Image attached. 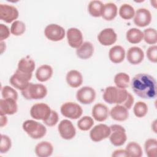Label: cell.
I'll list each match as a JSON object with an SVG mask.
<instances>
[{
	"mask_svg": "<svg viewBox=\"0 0 157 157\" xmlns=\"http://www.w3.org/2000/svg\"><path fill=\"white\" fill-rule=\"evenodd\" d=\"M131 86L133 92L142 99H155L156 96V81L148 74H136L132 78Z\"/></svg>",
	"mask_w": 157,
	"mask_h": 157,
	"instance_id": "cell-1",
	"label": "cell"
},
{
	"mask_svg": "<svg viewBox=\"0 0 157 157\" xmlns=\"http://www.w3.org/2000/svg\"><path fill=\"white\" fill-rule=\"evenodd\" d=\"M128 93L126 89L110 86L105 89L102 97L107 103L121 105L126 99Z\"/></svg>",
	"mask_w": 157,
	"mask_h": 157,
	"instance_id": "cell-2",
	"label": "cell"
},
{
	"mask_svg": "<svg viewBox=\"0 0 157 157\" xmlns=\"http://www.w3.org/2000/svg\"><path fill=\"white\" fill-rule=\"evenodd\" d=\"M22 128L29 137L34 139L42 138L47 132V129L44 125L33 120L24 121Z\"/></svg>",
	"mask_w": 157,
	"mask_h": 157,
	"instance_id": "cell-3",
	"label": "cell"
},
{
	"mask_svg": "<svg viewBox=\"0 0 157 157\" xmlns=\"http://www.w3.org/2000/svg\"><path fill=\"white\" fill-rule=\"evenodd\" d=\"M21 91L23 96L28 100L41 99L47 94L46 86L40 83H29L27 87Z\"/></svg>",
	"mask_w": 157,
	"mask_h": 157,
	"instance_id": "cell-4",
	"label": "cell"
},
{
	"mask_svg": "<svg viewBox=\"0 0 157 157\" xmlns=\"http://www.w3.org/2000/svg\"><path fill=\"white\" fill-rule=\"evenodd\" d=\"M32 75V73H25L17 69L15 73L10 77L9 82L14 88L22 91L29 85Z\"/></svg>",
	"mask_w": 157,
	"mask_h": 157,
	"instance_id": "cell-5",
	"label": "cell"
},
{
	"mask_svg": "<svg viewBox=\"0 0 157 157\" xmlns=\"http://www.w3.org/2000/svg\"><path fill=\"white\" fill-rule=\"evenodd\" d=\"M110 128L109 139L111 144L116 147L123 145L127 139L125 129L120 124H112L110 126Z\"/></svg>",
	"mask_w": 157,
	"mask_h": 157,
	"instance_id": "cell-6",
	"label": "cell"
},
{
	"mask_svg": "<svg viewBox=\"0 0 157 157\" xmlns=\"http://www.w3.org/2000/svg\"><path fill=\"white\" fill-rule=\"evenodd\" d=\"M60 111L64 117L72 120L80 118L83 113L82 107L73 102H66L63 104L61 106Z\"/></svg>",
	"mask_w": 157,
	"mask_h": 157,
	"instance_id": "cell-7",
	"label": "cell"
},
{
	"mask_svg": "<svg viewBox=\"0 0 157 157\" xmlns=\"http://www.w3.org/2000/svg\"><path fill=\"white\" fill-rule=\"evenodd\" d=\"M51 111L50 107L47 104L43 102L36 103L31 107L30 115L35 120L44 121L48 118Z\"/></svg>",
	"mask_w": 157,
	"mask_h": 157,
	"instance_id": "cell-8",
	"label": "cell"
},
{
	"mask_svg": "<svg viewBox=\"0 0 157 157\" xmlns=\"http://www.w3.org/2000/svg\"><path fill=\"white\" fill-rule=\"evenodd\" d=\"M44 34L50 40L53 42L60 41L65 36V30L59 25L50 24L45 27Z\"/></svg>",
	"mask_w": 157,
	"mask_h": 157,
	"instance_id": "cell-9",
	"label": "cell"
},
{
	"mask_svg": "<svg viewBox=\"0 0 157 157\" xmlns=\"http://www.w3.org/2000/svg\"><path fill=\"white\" fill-rule=\"evenodd\" d=\"M110 128L105 124H99L94 126L90 132L91 139L95 142H100L109 137Z\"/></svg>",
	"mask_w": 157,
	"mask_h": 157,
	"instance_id": "cell-10",
	"label": "cell"
},
{
	"mask_svg": "<svg viewBox=\"0 0 157 157\" xmlns=\"http://www.w3.org/2000/svg\"><path fill=\"white\" fill-rule=\"evenodd\" d=\"M18 9L13 6L0 4V18L7 23H10L18 17Z\"/></svg>",
	"mask_w": 157,
	"mask_h": 157,
	"instance_id": "cell-11",
	"label": "cell"
},
{
	"mask_svg": "<svg viewBox=\"0 0 157 157\" xmlns=\"http://www.w3.org/2000/svg\"><path fill=\"white\" fill-rule=\"evenodd\" d=\"M76 98L83 104H91L96 98V91L92 87L83 86L77 91Z\"/></svg>",
	"mask_w": 157,
	"mask_h": 157,
	"instance_id": "cell-12",
	"label": "cell"
},
{
	"mask_svg": "<svg viewBox=\"0 0 157 157\" xmlns=\"http://www.w3.org/2000/svg\"><path fill=\"white\" fill-rule=\"evenodd\" d=\"M58 130L60 136L65 140H71L73 139L76 134V130L72 123L66 119L60 121Z\"/></svg>",
	"mask_w": 157,
	"mask_h": 157,
	"instance_id": "cell-13",
	"label": "cell"
},
{
	"mask_svg": "<svg viewBox=\"0 0 157 157\" xmlns=\"http://www.w3.org/2000/svg\"><path fill=\"white\" fill-rule=\"evenodd\" d=\"M66 36L67 42L72 48H77L83 44V34L78 28H71L68 29Z\"/></svg>",
	"mask_w": 157,
	"mask_h": 157,
	"instance_id": "cell-14",
	"label": "cell"
},
{
	"mask_svg": "<svg viewBox=\"0 0 157 157\" xmlns=\"http://www.w3.org/2000/svg\"><path fill=\"white\" fill-rule=\"evenodd\" d=\"M151 21V14L150 12L145 8H140L135 12L134 22L139 27H145L148 25Z\"/></svg>",
	"mask_w": 157,
	"mask_h": 157,
	"instance_id": "cell-15",
	"label": "cell"
},
{
	"mask_svg": "<svg viewBox=\"0 0 157 157\" xmlns=\"http://www.w3.org/2000/svg\"><path fill=\"white\" fill-rule=\"evenodd\" d=\"M117 39V35L113 29L107 28L102 29L98 35V40L99 43L104 46H109L113 44Z\"/></svg>",
	"mask_w": 157,
	"mask_h": 157,
	"instance_id": "cell-16",
	"label": "cell"
},
{
	"mask_svg": "<svg viewBox=\"0 0 157 157\" xmlns=\"http://www.w3.org/2000/svg\"><path fill=\"white\" fill-rule=\"evenodd\" d=\"M17 101L12 99H1L0 100V115H13L17 112Z\"/></svg>",
	"mask_w": 157,
	"mask_h": 157,
	"instance_id": "cell-17",
	"label": "cell"
},
{
	"mask_svg": "<svg viewBox=\"0 0 157 157\" xmlns=\"http://www.w3.org/2000/svg\"><path fill=\"white\" fill-rule=\"evenodd\" d=\"M126 58L129 63L134 65L139 64L144 58V51L139 47H131L128 50Z\"/></svg>",
	"mask_w": 157,
	"mask_h": 157,
	"instance_id": "cell-18",
	"label": "cell"
},
{
	"mask_svg": "<svg viewBox=\"0 0 157 157\" xmlns=\"http://www.w3.org/2000/svg\"><path fill=\"white\" fill-rule=\"evenodd\" d=\"M92 116L93 118L99 122L105 121L109 116L108 107L102 103L96 104L92 109Z\"/></svg>",
	"mask_w": 157,
	"mask_h": 157,
	"instance_id": "cell-19",
	"label": "cell"
},
{
	"mask_svg": "<svg viewBox=\"0 0 157 157\" xmlns=\"http://www.w3.org/2000/svg\"><path fill=\"white\" fill-rule=\"evenodd\" d=\"M110 115L114 120L123 121L128 118L129 112L128 109L124 106L120 104H117L111 109Z\"/></svg>",
	"mask_w": 157,
	"mask_h": 157,
	"instance_id": "cell-20",
	"label": "cell"
},
{
	"mask_svg": "<svg viewBox=\"0 0 157 157\" xmlns=\"http://www.w3.org/2000/svg\"><path fill=\"white\" fill-rule=\"evenodd\" d=\"M125 55V50L121 45H115L109 52V58L115 64L121 63L124 59Z\"/></svg>",
	"mask_w": 157,
	"mask_h": 157,
	"instance_id": "cell-21",
	"label": "cell"
},
{
	"mask_svg": "<svg viewBox=\"0 0 157 157\" xmlns=\"http://www.w3.org/2000/svg\"><path fill=\"white\" fill-rule=\"evenodd\" d=\"M66 80L68 85L72 88H77L83 83L82 74L75 69L69 71L66 76Z\"/></svg>",
	"mask_w": 157,
	"mask_h": 157,
	"instance_id": "cell-22",
	"label": "cell"
},
{
	"mask_svg": "<svg viewBox=\"0 0 157 157\" xmlns=\"http://www.w3.org/2000/svg\"><path fill=\"white\" fill-rule=\"evenodd\" d=\"M93 53L94 46L91 42L88 41L83 42V44L76 50L77 56L82 59H87L91 58Z\"/></svg>",
	"mask_w": 157,
	"mask_h": 157,
	"instance_id": "cell-23",
	"label": "cell"
},
{
	"mask_svg": "<svg viewBox=\"0 0 157 157\" xmlns=\"http://www.w3.org/2000/svg\"><path fill=\"white\" fill-rule=\"evenodd\" d=\"M53 147L48 141H42L38 143L35 147L36 155L39 157H48L53 153Z\"/></svg>",
	"mask_w": 157,
	"mask_h": 157,
	"instance_id": "cell-24",
	"label": "cell"
},
{
	"mask_svg": "<svg viewBox=\"0 0 157 157\" xmlns=\"http://www.w3.org/2000/svg\"><path fill=\"white\" fill-rule=\"evenodd\" d=\"M53 75V69L48 64H43L39 66L36 71V77L40 82L48 80Z\"/></svg>",
	"mask_w": 157,
	"mask_h": 157,
	"instance_id": "cell-25",
	"label": "cell"
},
{
	"mask_svg": "<svg viewBox=\"0 0 157 157\" xmlns=\"http://www.w3.org/2000/svg\"><path fill=\"white\" fill-rule=\"evenodd\" d=\"M35 62L29 56L22 58L18 63V68L19 71L25 73H33L35 69Z\"/></svg>",
	"mask_w": 157,
	"mask_h": 157,
	"instance_id": "cell-26",
	"label": "cell"
},
{
	"mask_svg": "<svg viewBox=\"0 0 157 157\" xmlns=\"http://www.w3.org/2000/svg\"><path fill=\"white\" fill-rule=\"evenodd\" d=\"M117 7L113 2H107L104 4L101 17L107 21L113 20L117 15Z\"/></svg>",
	"mask_w": 157,
	"mask_h": 157,
	"instance_id": "cell-27",
	"label": "cell"
},
{
	"mask_svg": "<svg viewBox=\"0 0 157 157\" xmlns=\"http://www.w3.org/2000/svg\"><path fill=\"white\" fill-rule=\"evenodd\" d=\"M126 37L129 43L136 44L140 42L142 40L144 34L143 32L140 29L136 28H130L126 32Z\"/></svg>",
	"mask_w": 157,
	"mask_h": 157,
	"instance_id": "cell-28",
	"label": "cell"
},
{
	"mask_svg": "<svg viewBox=\"0 0 157 157\" xmlns=\"http://www.w3.org/2000/svg\"><path fill=\"white\" fill-rule=\"evenodd\" d=\"M104 4L101 1H91L88 6V10L90 15L93 17H101Z\"/></svg>",
	"mask_w": 157,
	"mask_h": 157,
	"instance_id": "cell-29",
	"label": "cell"
},
{
	"mask_svg": "<svg viewBox=\"0 0 157 157\" xmlns=\"http://www.w3.org/2000/svg\"><path fill=\"white\" fill-rule=\"evenodd\" d=\"M128 157H140L142 156V149L140 145L136 142H129L125 148Z\"/></svg>",
	"mask_w": 157,
	"mask_h": 157,
	"instance_id": "cell-30",
	"label": "cell"
},
{
	"mask_svg": "<svg viewBox=\"0 0 157 157\" xmlns=\"http://www.w3.org/2000/svg\"><path fill=\"white\" fill-rule=\"evenodd\" d=\"M113 81L117 87L126 89L129 86L130 77L126 73L119 72L115 75Z\"/></svg>",
	"mask_w": 157,
	"mask_h": 157,
	"instance_id": "cell-31",
	"label": "cell"
},
{
	"mask_svg": "<svg viewBox=\"0 0 157 157\" xmlns=\"http://www.w3.org/2000/svg\"><path fill=\"white\" fill-rule=\"evenodd\" d=\"M119 15L124 20H130L134 17L135 10L130 4H123L119 9Z\"/></svg>",
	"mask_w": 157,
	"mask_h": 157,
	"instance_id": "cell-32",
	"label": "cell"
},
{
	"mask_svg": "<svg viewBox=\"0 0 157 157\" xmlns=\"http://www.w3.org/2000/svg\"><path fill=\"white\" fill-rule=\"evenodd\" d=\"M144 148L148 157H155L157 151V140L153 138L147 139L145 142Z\"/></svg>",
	"mask_w": 157,
	"mask_h": 157,
	"instance_id": "cell-33",
	"label": "cell"
},
{
	"mask_svg": "<svg viewBox=\"0 0 157 157\" xmlns=\"http://www.w3.org/2000/svg\"><path fill=\"white\" fill-rule=\"evenodd\" d=\"M144 37L145 42L150 45L156 44L157 42V32L156 30L152 28L145 29L144 32Z\"/></svg>",
	"mask_w": 157,
	"mask_h": 157,
	"instance_id": "cell-34",
	"label": "cell"
},
{
	"mask_svg": "<svg viewBox=\"0 0 157 157\" xmlns=\"http://www.w3.org/2000/svg\"><path fill=\"white\" fill-rule=\"evenodd\" d=\"M133 112L136 117L137 118H142L145 117L148 112V106L144 102L138 101L134 104Z\"/></svg>",
	"mask_w": 157,
	"mask_h": 157,
	"instance_id": "cell-35",
	"label": "cell"
},
{
	"mask_svg": "<svg viewBox=\"0 0 157 157\" xmlns=\"http://www.w3.org/2000/svg\"><path fill=\"white\" fill-rule=\"evenodd\" d=\"M94 124L93 118L89 116H84L81 118L77 122V126L79 129L83 131H88Z\"/></svg>",
	"mask_w": 157,
	"mask_h": 157,
	"instance_id": "cell-36",
	"label": "cell"
},
{
	"mask_svg": "<svg viewBox=\"0 0 157 157\" xmlns=\"http://www.w3.org/2000/svg\"><path fill=\"white\" fill-rule=\"evenodd\" d=\"M26 30L25 24L20 20L14 21L10 27V33L16 36L22 35Z\"/></svg>",
	"mask_w": 157,
	"mask_h": 157,
	"instance_id": "cell-37",
	"label": "cell"
},
{
	"mask_svg": "<svg viewBox=\"0 0 157 157\" xmlns=\"http://www.w3.org/2000/svg\"><path fill=\"white\" fill-rule=\"evenodd\" d=\"M1 94L3 99H12L17 101L18 98V93L17 91L9 86H4L2 87Z\"/></svg>",
	"mask_w": 157,
	"mask_h": 157,
	"instance_id": "cell-38",
	"label": "cell"
},
{
	"mask_svg": "<svg viewBox=\"0 0 157 157\" xmlns=\"http://www.w3.org/2000/svg\"><path fill=\"white\" fill-rule=\"evenodd\" d=\"M12 141L10 138L4 134L1 135V143H0V152L5 153L7 152L11 148Z\"/></svg>",
	"mask_w": 157,
	"mask_h": 157,
	"instance_id": "cell-39",
	"label": "cell"
},
{
	"mask_svg": "<svg viewBox=\"0 0 157 157\" xmlns=\"http://www.w3.org/2000/svg\"><path fill=\"white\" fill-rule=\"evenodd\" d=\"M147 57L149 61L153 63L157 62V46L153 45L148 47L146 52Z\"/></svg>",
	"mask_w": 157,
	"mask_h": 157,
	"instance_id": "cell-40",
	"label": "cell"
},
{
	"mask_svg": "<svg viewBox=\"0 0 157 157\" xmlns=\"http://www.w3.org/2000/svg\"><path fill=\"white\" fill-rule=\"evenodd\" d=\"M58 119L59 117L58 113L55 110H52L51 113L48 118L47 120L43 121V122L45 125L48 126H53L56 124L58 121Z\"/></svg>",
	"mask_w": 157,
	"mask_h": 157,
	"instance_id": "cell-41",
	"label": "cell"
},
{
	"mask_svg": "<svg viewBox=\"0 0 157 157\" xmlns=\"http://www.w3.org/2000/svg\"><path fill=\"white\" fill-rule=\"evenodd\" d=\"M10 36L9 28L4 24L0 25V40L3 41L7 39Z\"/></svg>",
	"mask_w": 157,
	"mask_h": 157,
	"instance_id": "cell-42",
	"label": "cell"
},
{
	"mask_svg": "<svg viewBox=\"0 0 157 157\" xmlns=\"http://www.w3.org/2000/svg\"><path fill=\"white\" fill-rule=\"evenodd\" d=\"M134 99L133 96L131 93H128V95L126 99L121 105L128 110L131 108V107L134 103Z\"/></svg>",
	"mask_w": 157,
	"mask_h": 157,
	"instance_id": "cell-43",
	"label": "cell"
},
{
	"mask_svg": "<svg viewBox=\"0 0 157 157\" xmlns=\"http://www.w3.org/2000/svg\"><path fill=\"white\" fill-rule=\"evenodd\" d=\"M112 156L113 157H128V155L126 151L125 150H123V149H118V150H115L112 155Z\"/></svg>",
	"mask_w": 157,
	"mask_h": 157,
	"instance_id": "cell-44",
	"label": "cell"
},
{
	"mask_svg": "<svg viewBox=\"0 0 157 157\" xmlns=\"http://www.w3.org/2000/svg\"><path fill=\"white\" fill-rule=\"evenodd\" d=\"M7 123V117L6 115H1V119H0L1 127H3L6 126Z\"/></svg>",
	"mask_w": 157,
	"mask_h": 157,
	"instance_id": "cell-45",
	"label": "cell"
},
{
	"mask_svg": "<svg viewBox=\"0 0 157 157\" xmlns=\"http://www.w3.org/2000/svg\"><path fill=\"white\" fill-rule=\"evenodd\" d=\"M6 47V44L3 41H1V54L3 53V52L6 50V47H3L2 46Z\"/></svg>",
	"mask_w": 157,
	"mask_h": 157,
	"instance_id": "cell-46",
	"label": "cell"
},
{
	"mask_svg": "<svg viewBox=\"0 0 157 157\" xmlns=\"http://www.w3.org/2000/svg\"><path fill=\"white\" fill-rule=\"evenodd\" d=\"M156 120H155L153 123L151 124V128L153 129V131L156 133Z\"/></svg>",
	"mask_w": 157,
	"mask_h": 157,
	"instance_id": "cell-47",
	"label": "cell"
}]
</instances>
